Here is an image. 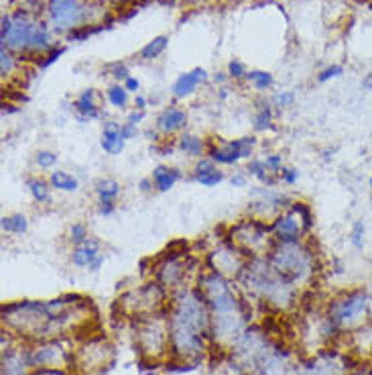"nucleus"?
Here are the masks:
<instances>
[{"label": "nucleus", "mask_w": 372, "mask_h": 375, "mask_svg": "<svg viewBox=\"0 0 372 375\" xmlns=\"http://www.w3.org/2000/svg\"><path fill=\"white\" fill-rule=\"evenodd\" d=\"M167 43H169V37H165V35H159V37L150 39L149 43L141 49L139 57H141V59H145V61H153V59H157V57L161 56V54L167 49Z\"/></svg>", "instance_id": "32"}, {"label": "nucleus", "mask_w": 372, "mask_h": 375, "mask_svg": "<svg viewBox=\"0 0 372 375\" xmlns=\"http://www.w3.org/2000/svg\"><path fill=\"white\" fill-rule=\"evenodd\" d=\"M145 114H147V111H136V109H132L131 113L127 114V121L124 123H131V125H141L143 123V118H145Z\"/></svg>", "instance_id": "46"}, {"label": "nucleus", "mask_w": 372, "mask_h": 375, "mask_svg": "<svg viewBox=\"0 0 372 375\" xmlns=\"http://www.w3.org/2000/svg\"><path fill=\"white\" fill-rule=\"evenodd\" d=\"M342 74H344V68H342V66H330V68H326L323 72H319V74H317V82H319V84H323V82H328V80L340 78Z\"/></svg>", "instance_id": "42"}, {"label": "nucleus", "mask_w": 372, "mask_h": 375, "mask_svg": "<svg viewBox=\"0 0 372 375\" xmlns=\"http://www.w3.org/2000/svg\"><path fill=\"white\" fill-rule=\"evenodd\" d=\"M136 347L145 359H159L169 353V310L136 320Z\"/></svg>", "instance_id": "6"}, {"label": "nucleus", "mask_w": 372, "mask_h": 375, "mask_svg": "<svg viewBox=\"0 0 372 375\" xmlns=\"http://www.w3.org/2000/svg\"><path fill=\"white\" fill-rule=\"evenodd\" d=\"M350 369L352 367L348 363V357L332 349H323L301 361L295 367V375H348Z\"/></svg>", "instance_id": "15"}, {"label": "nucleus", "mask_w": 372, "mask_h": 375, "mask_svg": "<svg viewBox=\"0 0 372 375\" xmlns=\"http://www.w3.org/2000/svg\"><path fill=\"white\" fill-rule=\"evenodd\" d=\"M65 54V45H59V47H53L51 51H47L45 56H41L37 59V68H41V70H45V68H49L53 61H57L59 59V56H63Z\"/></svg>", "instance_id": "38"}, {"label": "nucleus", "mask_w": 372, "mask_h": 375, "mask_svg": "<svg viewBox=\"0 0 372 375\" xmlns=\"http://www.w3.org/2000/svg\"><path fill=\"white\" fill-rule=\"evenodd\" d=\"M228 75H230V78H234V80L246 78V70H244L242 61H238V59H232V61L228 63Z\"/></svg>", "instance_id": "43"}, {"label": "nucleus", "mask_w": 372, "mask_h": 375, "mask_svg": "<svg viewBox=\"0 0 372 375\" xmlns=\"http://www.w3.org/2000/svg\"><path fill=\"white\" fill-rule=\"evenodd\" d=\"M364 235H366V226L362 221H356L352 225V230H350V243L356 249H362L364 247Z\"/></svg>", "instance_id": "37"}, {"label": "nucleus", "mask_w": 372, "mask_h": 375, "mask_svg": "<svg viewBox=\"0 0 372 375\" xmlns=\"http://www.w3.org/2000/svg\"><path fill=\"white\" fill-rule=\"evenodd\" d=\"M57 161H59V155L56 151L39 149L35 153V166L39 169H53L57 166Z\"/></svg>", "instance_id": "36"}, {"label": "nucleus", "mask_w": 372, "mask_h": 375, "mask_svg": "<svg viewBox=\"0 0 372 375\" xmlns=\"http://www.w3.org/2000/svg\"><path fill=\"white\" fill-rule=\"evenodd\" d=\"M255 90L259 92H264L273 86V74L269 72H261V70H252V72H246V78H244Z\"/></svg>", "instance_id": "33"}, {"label": "nucleus", "mask_w": 372, "mask_h": 375, "mask_svg": "<svg viewBox=\"0 0 372 375\" xmlns=\"http://www.w3.org/2000/svg\"><path fill=\"white\" fill-rule=\"evenodd\" d=\"M102 265H104V253H102V255H100V257H98V259L90 265V269H88V271H94V273H96Z\"/></svg>", "instance_id": "53"}, {"label": "nucleus", "mask_w": 372, "mask_h": 375, "mask_svg": "<svg viewBox=\"0 0 372 375\" xmlns=\"http://www.w3.org/2000/svg\"><path fill=\"white\" fill-rule=\"evenodd\" d=\"M371 188H372V178H371Z\"/></svg>", "instance_id": "57"}, {"label": "nucleus", "mask_w": 372, "mask_h": 375, "mask_svg": "<svg viewBox=\"0 0 372 375\" xmlns=\"http://www.w3.org/2000/svg\"><path fill=\"white\" fill-rule=\"evenodd\" d=\"M202 259H204L205 269L216 271V273H220V276L232 281L240 278L246 263H248V257L242 253L238 247H234L228 239H224V235L218 237V241L212 247L204 249Z\"/></svg>", "instance_id": "9"}, {"label": "nucleus", "mask_w": 372, "mask_h": 375, "mask_svg": "<svg viewBox=\"0 0 372 375\" xmlns=\"http://www.w3.org/2000/svg\"><path fill=\"white\" fill-rule=\"evenodd\" d=\"M264 164H267V168L271 169L273 173H277V176H279L281 169L285 168L283 155H279V153H269V155L264 157Z\"/></svg>", "instance_id": "41"}, {"label": "nucleus", "mask_w": 372, "mask_h": 375, "mask_svg": "<svg viewBox=\"0 0 372 375\" xmlns=\"http://www.w3.org/2000/svg\"><path fill=\"white\" fill-rule=\"evenodd\" d=\"M47 15L57 31H75L88 23V4L82 0H47Z\"/></svg>", "instance_id": "12"}, {"label": "nucleus", "mask_w": 372, "mask_h": 375, "mask_svg": "<svg viewBox=\"0 0 372 375\" xmlns=\"http://www.w3.org/2000/svg\"><path fill=\"white\" fill-rule=\"evenodd\" d=\"M49 184L57 192H65V194H72V192H77L79 188V180L75 178L74 173L70 171H63V169H56L49 173Z\"/></svg>", "instance_id": "26"}, {"label": "nucleus", "mask_w": 372, "mask_h": 375, "mask_svg": "<svg viewBox=\"0 0 372 375\" xmlns=\"http://www.w3.org/2000/svg\"><path fill=\"white\" fill-rule=\"evenodd\" d=\"M27 188H29V194L31 198L37 202V204H49L51 202V184L49 180H43V178H29L27 180Z\"/></svg>", "instance_id": "29"}, {"label": "nucleus", "mask_w": 372, "mask_h": 375, "mask_svg": "<svg viewBox=\"0 0 372 375\" xmlns=\"http://www.w3.org/2000/svg\"><path fill=\"white\" fill-rule=\"evenodd\" d=\"M139 188H141V192H145V194H147V192H150L155 186H153V180H150V178H145V180H141Z\"/></svg>", "instance_id": "52"}, {"label": "nucleus", "mask_w": 372, "mask_h": 375, "mask_svg": "<svg viewBox=\"0 0 372 375\" xmlns=\"http://www.w3.org/2000/svg\"><path fill=\"white\" fill-rule=\"evenodd\" d=\"M27 357L19 355L15 351H4L2 357V375H27Z\"/></svg>", "instance_id": "28"}, {"label": "nucleus", "mask_w": 372, "mask_h": 375, "mask_svg": "<svg viewBox=\"0 0 372 375\" xmlns=\"http://www.w3.org/2000/svg\"><path fill=\"white\" fill-rule=\"evenodd\" d=\"M129 94L131 92L124 88V84H112L110 88L106 90V100L116 111H124L129 106Z\"/></svg>", "instance_id": "31"}, {"label": "nucleus", "mask_w": 372, "mask_h": 375, "mask_svg": "<svg viewBox=\"0 0 372 375\" xmlns=\"http://www.w3.org/2000/svg\"><path fill=\"white\" fill-rule=\"evenodd\" d=\"M267 262L279 278L293 283L299 290L312 285L321 271L319 255L309 239L273 243L271 251L267 253Z\"/></svg>", "instance_id": "2"}, {"label": "nucleus", "mask_w": 372, "mask_h": 375, "mask_svg": "<svg viewBox=\"0 0 372 375\" xmlns=\"http://www.w3.org/2000/svg\"><path fill=\"white\" fill-rule=\"evenodd\" d=\"M0 228L6 235H25L29 230V219L20 212L6 214V216L0 219Z\"/></svg>", "instance_id": "30"}, {"label": "nucleus", "mask_w": 372, "mask_h": 375, "mask_svg": "<svg viewBox=\"0 0 372 375\" xmlns=\"http://www.w3.org/2000/svg\"><path fill=\"white\" fill-rule=\"evenodd\" d=\"M122 84H124V88H127L129 92L139 94V88H141V84H139V80H136V78H132V75H129V78H127V80H124Z\"/></svg>", "instance_id": "49"}, {"label": "nucleus", "mask_w": 372, "mask_h": 375, "mask_svg": "<svg viewBox=\"0 0 372 375\" xmlns=\"http://www.w3.org/2000/svg\"><path fill=\"white\" fill-rule=\"evenodd\" d=\"M252 129L257 133H267L273 129V102L261 98L252 114Z\"/></svg>", "instance_id": "25"}, {"label": "nucleus", "mask_w": 372, "mask_h": 375, "mask_svg": "<svg viewBox=\"0 0 372 375\" xmlns=\"http://www.w3.org/2000/svg\"><path fill=\"white\" fill-rule=\"evenodd\" d=\"M193 253L195 251L187 241L171 243L161 255L150 259V278L169 296L187 285H195L200 273L204 271V259Z\"/></svg>", "instance_id": "1"}, {"label": "nucleus", "mask_w": 372, "mask_h": 375, "mask_svg": "<svg viewBox=\"0 0 372 375\" xmlns=\"http://www.w3.org/2000/svg\"><path fill=\"white\" fill-rule=\"evenodd\" d=\"M2 47L23 56H45L53 49V39L47 23L31 19L25 13L2 17Z\"/></svg>", "instance_id": "3"}, {"label": "nucleus", "mask_w": 372, "mask_h": 375, "mask_svg": "<svg viewBox=\"0 0 372 375\" xmlns=\"http://www.w3.org/2000/svg\"><path fill=\"white\" fill-rule=\"evenodd\" d=\"M368 310H371L368 292L364 288H354L338 294L328 302L326 316L335 333H346L360 328L368 319Z\"/></svg>", "instance_id": "4"}, {"label": "nucleus", "mask_w": 372, "mask_h": 375, "mask_svg": "<svg viewBox=\"0 0 372 375\" xmlns=\"http://www.w3.org/2000/svg\"><path fill=\"white\" fill-rule=\"evenodd\" d=\"M250 202L246 208V216H252L262 223H273L279 216L283 210L291 207L295 200H291L289 194L279 192L277 188L267 186H255L250 190Z\"/></svg>", "instance_id": "10"}, {"label": "nucleus", "mask_w": 372, "mask_h": 375, "mask_svg": "<svg viewBox=\"0 0 372 375\" xmlns=\"http://www.w3.org/2000/svg\"><path fill=\"white\" fill-rule=\"evenodd\" d=\"M191 178H193V182H198L200 186L216 188L218 184H222L224 180H226V173H224L222 169L218 168L207 155H204V157H200V159L195 161L193 171H191Z\"/></svg>", "instance_id": "17"}, {"label": "nucleus", "mask_w": 372, "mask_h": 375, "mask_svg": "<svg viewBox=\"0 0 372 375\" xmlns=\"http://www.w3.org/2000/svg\"><path fill=\"white\" fill-rule=\"evenodd\" d=\"M191 2H200V0H191Z\"/></svg>", "instance_id": "56"}, {"label": "nucleus", "mask_w": 372, "mask_h": 375, "mask_svg": "<svg viewBox=\"0 0 372 375\" xmlns=\"http://www.w3.org/2000/svg\"><path fill=\"white\" fill-rule=\"evenodd\" d=\"M114 349L108 343V338L88 337L84 340L82 349L74 355V363L77 367H82L86 374H102L112 363Z\"/></svg>", "instance_id": "14"}, {"label": "nucleus", "mask_w": 372, "mask_h": 375, "mask_svg": "<svg viewBox=\"0 0 372 375\" xmlns=\"http://www.w3.org/2000/svg\"><path fill=\"white\" fill-rule=\"evenodd\" d=\"M246 178H248V173H246V171H236V173H232L230 184H232L234 188H246Z\"/></svg>", "instance_id": "47"}, {"label": "nucleus", "mask_w": 372, "mask_h": 375, "mask_svg": "<svg viewBox=\"0 0 372 375\" xmlns=\"http://www.w3.org/2000/svg\"><path fill=\"white\" fill-rule=\"evenodd\" d=\"M257 147V137H240V139H230L222 141L218 139H210L207 143V157L216 164V166H236L242 159H252V153Z\"/></svg>", "instance_id": "11"}, {"label": "nucleus", "mask_w": 372, "mask_h": 375, "mask_svg": "<svg viewBox=\"0 0 372 375\" xmlns=\"http://www.w3.org/2000/svg\"><path fill=\"white\" fill-rule=\"evenodd\" d=\"M312 228H314V212H312V207L303 200H295L271 223V233H273L275 243L309 239Z\"/></svg>", "instance_id": "8"}, {"label": "nucleus", "mask_w": 372, "mask_h": 375, "mask_svg": "<svg viewBox=\"0 0 372 375\" xmlns=\"http://www.w3.org/2000/svg\"><path fill=\"white\" fill-rule=\"evenodd\" d=\"M134 109L136 111H147V98L143 94H136L134 96Z\"/></svg>", "instance_id": "51"}, {"label": "nucleus", "mask_w": 372, "mask_h": 375, "mask_svg": "<svg viewBox=\"0 0 372 375\" xmlns=\"http://www.w3.org/2000/svg\"><path fill=\"white\" fill-rule=\"evenodd\" d=\"M17 66H19L17 56H15L13 51H8L6 47H2V49H0V74H2V80L11 78L13 72L17 70Z\"/></svg>", "instance_id": "34"}, {"label": "nucleus", "mask_w": 372, "mask_h": 375, "mask_svg": "<svg viewBox=\"0 0 372 375\" xmlns=\"http://www.w3.org/2000/svg\"><path fill=\"white\" fill-rule=\"evenodd\" d=\"M295 92H291V90H283V92L275 94L273 96V106H277V109H289V106H293L295 104Z\"/></svg>", "instance_id": "39"}, {"label": "nucleus", "mask_w": 372, "mask_h": 375, "mask_svg": "<svg viewBox=\"0 0 372 375\" xmlns=\"http://www.w3.org/2000/svg\"><path fill=\"white\" fill-rule=\"evenodd\" d=\"M207 143L210 139H204L202 135H195V133H181L177 139H175V147L177 151H181L187 157H193V159H200L207 155Z\"/></svg>", "instance_id": "21"}, {"label": "nucleus", "mask_w": 372, "mask_h": 375, "mask_svg": "<svg viewBox=\"0 0 372 375\" xmlns=\"http://www.w3.org/2000/svg\"><path fill=\"white\" fill-rule=\"evenodd\" d=\"M116 210V202H98V214L100 216H110Z\"/></svg>", "instance_id": "48"}, {"label": "nucleus", "mask_w": 372, "mask_h": 375, "mask_svg": "<svg viewBox=\"0 0 372 375\" xmlns=\"http://www.w3.org/2000/svg\"><path fill=\"white\" fill-rule=\"evenodd\" d=\"M120 135L124 141H131V139H136L139 137V127L136 125H131V123H122L120 127Z\"/></svg>", "instance_id": "45"}, {"label": "nucleus", "mask_w": 372, "mask_h": 375, "mask_svg": "<svg viewBox=\"0 0 372 375\" xmlns=\"http://www.w3.org/2000/svg\"><path fill=\"white\" fill-rule=\"evenodd\" d=\"M25 357L33 369H65V365L74 363V355L68 353L56 338L35 340V345L25 351Z\"/></svg>", "instance_id": "13"}, {"label": "nucleus", "mask_w": 372, "mask_h": 375, "mask_svg": "<svg viewBox=\"0 0 372 375\" xmlns=\"http://www.w3.org/2000/svg\"><path fill=\"white\" fill-rule=\"evenodd\" d=\"M224 239H228L234 247H238L248 259L267 257V253L275 243L271 225L257 221L252 216H242L236 223L226 226Z\"/></svg>", "instance_id": "5"}, {"label": "nucleus", "mask_w": 372, "mask_h": 375, "mask_svg": "<svg viewBox=\"0 0 372 375\" xmlns=\"http://www.w3.org/2000/svg\"><path fill=\"white\" fill-rule=\"evenodd\" d=\"M72 106H74L79 121H98L102 116V109L98 104V92L94 88H88V90L77 94Z\"/></svg>", "instance_id": "20"}, {"label": "nucleus", "mask_w": 372, "mask_h": 375, "mask_svg": "<svg viewBox=\"0 0 372 375\" xmlns=\"http://www.w3.org/2000/svg\"><path fill=\"white\" fill-rule=\"evenodd\" d=\"M88 239H90V230H88V226L84 225V223H74V225L68 228V241L72 243V247L86 243Z\"/></svg>", "instance_id": "35"}, {"label": "nucleus", "mask_w": 372, "mask_h": 375, "mask_svg": "<svg viewBox=\"0 0 372 375\" xmlns=\"http://www.w3.org/2000/svg\"><path fill=\"white\" fill-rule=\"evenodd\" d=\"M100 255H102L100 243L94 241L92 237H90L86 243L72 247V251H70V262L74 263L75 267H86V269H90V265H92Z\"/></svg>", "instance_id": "22"}, {"label": "nucleus", "mask_w": 372, "mask_h": 375, "mask_svg": "<svg viewBox=\"0 0 372 375\" xmlns=\"http://www.w3.org/2000/svg\"><path fill=\"white\" fill-rule=\"evenodd\" d=\"M246 173H248L250 178H255L261 186L277 188V184H279V176L273 173L271 169L267 168L264 159H257V157L248 159V164H246Z\"/></svg>", "instance_id": "24"}, {"label": "nucleus", "mask_w": 372, "mask_h": 375, "mask_svg": "<svg viewBox=\"0 0 372 375\" xmlns=\"http://www.w3.org/2000/svg\"><path fill=\"white\" fill-rule=\"evenodd\" d=\"M366 375H372V367H371V369H368V374H366Z\"/></svg>", "instance_id": "55"}, {"label": "nucleus", "mask_w": 372, "mask_h": 375, "mask_svg": "<svg viewBox=\"0 0 372 375\" xmlns=\"http://www.w3.org/2000/svg\"><path fill=\"white\" fill-rule=\"evenodd\" d=\"M129 75L131 74H129V70H127V66H124V63H114V66H112V78L116 80V84L124 82Z\"/></svg>", "instance_id": "44"}, {"label": "nucleus", "mask_w": 372, "mask_h": 375, "mask_svg": "<svg viewBox=\"0 0 372 375\" xmlns=\"http://www.w3.org/2000/svg\"><path fill=\"white\" fill-rule=\"evenodd\" d=\"M94 192H96L98 202H116V198L120 196L122 188L114 178H102V180L96 182Z\"/></svg>", "instance_id": "27"}, {"label": "nucleus", "mask_w": 372, "mask_h": 375, "mask_svg": "<svg viewBox=\"0 0 372 375\" xmlns=\"http://www.w3.org/2000/svg\"><path fill=\"white\" fill-rule=\"evenodd\" d=\"M362 88H366V90H372V74H368L364 80H362Z\"/></svg>", "instance_id": "54"}, {"label": "nucleus", "mask_w": 372, "mask_h": 375, "mask_svg": "<svg viewBox=\"0 0 372 375\" xmlns=\"http://www.w3.org/2000/svg\"><path fill=\"white\" fill-rule=\"evenodd\" d=\"M120 127H122V123H116V121H104V127H102L100 147L110 157L120 155L124 151V145H127V141L120 135Z\"/></svg>", "instance_id": "19"}, {"label": "nucleus", "mask_w": 372, "mask_h": 375, "mask_svg": "<svg viewBox=\"0 0 372 375\" xmlns=\"http://www.w3.org/2000/svg\"><path fill=\"white\" fill-rule=\"evenodd\" d=\"M116 304L122 308L124 314L139 320L143 316H150V314L167 310L169 294L157 281L150 280L134 290H129L127 294H122Z\"/></svg>", "instance_id": "7"}, {"label": "nucleus", "mask_w": 372, "mask_h": 375, "mask_svg": "<svg viewBox=\"0 0 372 375\" xmlns=\"http://www.w3.org/2000/svg\"><path fill=\"white\" fill-rule=\"evenodd\" d=\"M279 182L287 184V186H295L299 182V169L297 168H285L279 171Z\"/></svg>", "instance_id": "40"}, {"label": "nucleus", "mask_w": 372, "mask_h": 375, "mask_svg": "<svg viewBox=\"0 0 372 375\" xmlns=\"http://www.w3.org/2000/svg\"><path fill=\"white\" fill-rule=\"evenodd\" d=\"M29 375H70L65 369H33Z\"/></svg>", "instance_id": "50"}, {"label": "nucleus", "mask_w": 372, "mask_h": 375, "mask_svg": "<svg viewBox=\"0 0 372 375\" xmlns=\"http://www.w3.org/2000/svg\"><path fill=\"white\" fill-rule=\"evenodd\" d=\"M189 116L186 109H179L175 104L165 106L155 118V135L161 139H177L181 133H186Z\"/></svg>", "instance_id": "16"}, {"label": "nucleus", "mask_w": 372, "mask_h": 375, "mask_svg": "<svg viewBox=\"0 0 372 375\" xmlns=\"http://www.w3.org/2000/svg\"><path fill=\"white\" fill-rule=\"evenodd\" d=\"M205 80H207V72H205L204 68H193L191 72L179 74V78L171 86V94H173L175 100H184V98L195 92L198 86L204 84Z\"/></svg>", "instance_id": "18"}, {"label": "nucleus", "mask_w": 372, "mask_h": 375, "mask_svg": "<svg viewBox=\"0 0 372 375\" xmlns=\"http://www.w3.org/2000/svg\"><path fill=\"white\" fill-rule=\"evenodd\" d=\"M184 178V171L179 168H171V166H157L150 173L153 186L157 192L165 194L171 188H175V184Z\"/></svg>", "instance_id": "23"}]
</instances>
